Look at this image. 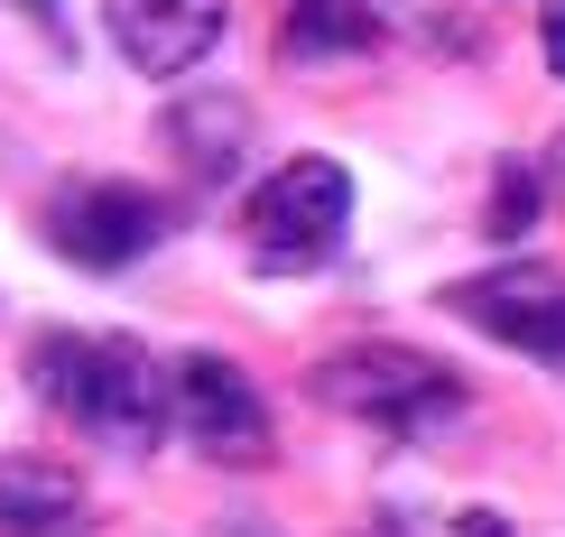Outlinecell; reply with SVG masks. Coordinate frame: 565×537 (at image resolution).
Listing matches in <instances>:
<instances>
[{"label": "cell", "mask_w": 565, "mask_h": 537, "mask_svg": "<svg viewBox=\"0 0 565 537\" xmlns=\"http://www.w3.org/2000/svg\"><path fill=\"white\" fill-rule=\"evenodd\" d=\"M482 223H491V241H520V232L537 223V176L520 168V158L491 176V214H482Z\"/></svg>", "instance_id": "cell-11"}, {"label": "cell", "mask_w": 565, "mask_h": 537, "mask_svg": "<svg viewBox=\"0 0 565 537\" xmlns=\"http://www.w3.org/2000/svg\"><path fill=\"white\" fill-rule=\"evenodd\" d=\"M390 29H381V10L371 0H288V56L297 65H316V56H371Z\"/></svg>", "instance_id": "cell-10"}, {"label": "cell", "mask_w": 565, "mask_h": 537, "mask_svg": "<svg viewBox=\"0 0 565 537\" xmlns=\"http://www.w3.org/2000/svg\"><path fill=\"white\" fill-rule=\"evenodd\" d=\"M29 10H38V19H46V10H56V0H29Z\"/></svg>", "instance_id": "cell-14"}, {"label": "cell", "mask_w": 565, "mask_h": 537, "mask_svg": "<svg viewBox=\"0 0 565 537\" xmlns=\"http://www.w3.org/2000/svg\"><path fill=\"white\" fill-rule=\"evenodd\" d=\"M445 315H463L473 334L565 370V278L537 269V260H501L482 278H455V288H445Z\"/></svg>", "instance_id": "cell-5"}, {"label": "cell", "mask_w": 565, "mask_h": 537, "mask_svg": "<svg viewBox=\"0 0 565 537\" xmlns=\"http://www.w3.org/2000/svg\"><path fill=\"white\" fill-rule=\"evenodd\" d=\"M103 19H111V46H121L130 75L168 84V75H185V65H204L223 46L232 0H103Z\"/></svg>", "instance_id": "cell-7"}, {"label": "cell", "mask_w": 565, "mask_h": 537, "mask_svg": "<svg viewBox=\"0 0 565 537\" xmlns=\"http://www.w3.org/2000/svg\"><path fill=\"white\" fill-rule=\"evenodd\" d=\"M93 519L84 482L46 454H0V537H75Z\"/></svg>", "instance_id": "cell-8"}, {"label": "cell", "mask_w": 565, "mask_h": 537, "mask_svg": "<svg viewBox=\"0 0 565 537\" xmlns=\"http://www.w3.org/2000/svg\"><path fill=\"white\" fill-rule=\"evenodd\" d=\"M29 389L121 454L158 445L177 427V370H158L121 334H38L29 343Z\"/></svg>", "instance_id": "cell-1"}, {"label": "cell", "mask_w": 565, "mask_h": 537, "mask_svg": "<svg viewBox=\"0 0 565 537\" xmlns=\"http://www.w3.org/2000/svg\"><path fill=\"white\" fill-rule=\"evenodd\" d=\"M463 537H501V519H463Z\"/></svg>", "instance_id": "cell-13"}, {"label": "cell", "mask_w": 565, "mask_h": 537, "mask_svg": "<svg viewBox=\"0 0 565 537\" xmlns=\"http://www.w3.org/2000/svg\"><path fill=\"white\" fill-rule=\"evenodd\" d=\"M316 399L343 408V417H371L390 436H436L463 417V380L408 343H352V353L316 362Z\"/></svg>", "instance_id": "cell-2"}, {"label": "cell", "mask_w": 565, "mask_h": 537, "mask_svg": "<svg viewBox=\"0 0 565 537\" xmlns=\"http://www.w3.org/2000/svg\"><path fill=\"white\" fill-rule=\"evenodd\" d=\"M168 232H177V204L149 195V185H121V176H84V185H56L46 195V241L75 269H130Z\"/></svg>", "instance_id": "cell-4"}, {"label": "cell", "mask_w": 565, "mask_h": 537, "mask_svg": "<svg viewBox=\"0 0 565 537\" xmlns=\"http://www.w3.org/2000/svg\"><path fill=\"white\" fill-rule=\"evenodd\" d=\"M177 436H195V454H214V463H269V408L250 389V370L223 353H185L177 362Z\"/></svg>", "instance_id": "cell-6"}, {"label": "cell", "mask_w": 565, "mask_h": 537, "mask_svg": "<svg viewBox=\"0 0 565 537\" xmlns=\"http://www.w3.org/2000/svg\"><path fill=\"white\" fill-rule=\"evenodd\" d=\"M547 65H556V75H565V0H556V10H547Z\"/></svg>", "instance_id": "cell-12"}, {"label": "cell", "mask_w": 565, "mask_h": 537, "mask_svg": "<svg viewBox=\"0 0 565 537\" xmlns=\"http://www.w3.org/2000/svg\"><path fill=\"white\" fill-rule=\"evenodd\" d=\"M343 232H352V176L334 168V158H288V168L250 195V214H242V241H250V260H260L269 278L324 269L343 250Z\"/></svg>", "instance_id": "cell-3"}, {"label": "cell", "mask_w": 565, "mask_h": 537, "mask_svg": "<svg viewBox=\"0 0 565 537\" xmlns=\"http://www.w3.org/2000/svg\"><path fill=\"white\" fill-rule=\"evenodd\" d=\"M168 139H177V158L195 176H232L242 149H250V111L232 103V93H177L168 103Z\"/></svg>", "instance_id": "cell-9"}]
</instances>
